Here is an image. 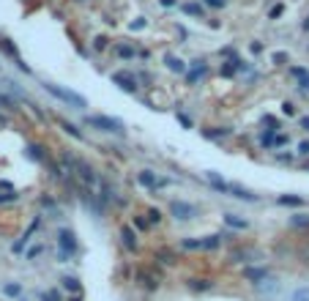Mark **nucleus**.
<instances>
[{"mask_svg":"<svg viewBox=\"0 0 309 301\" xmlns=\"http://www.w3.org/2000/svg\"><path fill=\"white\" fill-rule=\"evenodd\" d=\"M44 90H47V93H52L55 99H60V101H63V104L74 107V110H85V107H88V101H85V96L74 93V90H66V88H60V85L44 83Z\"/></svg>","mask_w":309,"mask_h":301,"instance_id":"nucleus-1","label":"nucleus"},{"mask_svg":"<svg viewBox=\"0 0 309 301\" xmlns=\"http://www.w3.org/2000/svg\"><path fill=\"white\" fill-rule=\"evenodd\" d=\"M85 124H88L90 129H99V131H115V134H120V131H123V121L110 118V115H88V121H85Z\"/></svg>","mask_w":309,"mask_h":301,"instance_id":"nucleus-2","label":"nucleus"},{"mask_svg":"<svg viewBox=\"0 0 309 301\" xmlns=\"http://www.w3.org/2000/svg\"><path fill=\"white\" fill-rule=\"evenodd\" d=\"M58 244H60V249H58L60 260H69V255H74V249H77V238H74L72 230H60Z\"/></svg>","mask_w":309,"mask_h":301,"instance_id":"nucleus-3","label":"nucleus"},{"mask_svg":"<svg viewBox=\"0 0 309 301\" xmlns=\"http://www.w3.org/2000/svg\"><path fill=\"white\" fill-rule=\"evenodd\" d=\"M0 52H3V55H8V58H11L14 63H17V69H19V71H25V74L30 71V66L25 63L22 58H19V49L14 47V42H11V39H0Z\"/></svg>","mask_w":309,"mask_h":301,"instance_id":"nucleus-4","label":"nucleus"},{"mask_svg":"<svg viewBox=\"0 0 309 301\" xmlns=\"http://www.w3.org/2000/svg\"><path fill=\"white\" fill-rule=\"evenodd\" d=\"M222 244V236H208V238H186L181 241L184 249H216Z\"/></svg>","mask_w":309,"mask_h":301,"instance_id":"nucleus-5","label":"nucleus"},{"mask_svg":"<svg viewBox=\"0 0 309 301\" xmlns=\"http://www.w3.org/2000/svg\"><path fill=\"white\" fill-rule=\"evenodd\" d=\"M137 181L143 183L145 189H154V192H156V189H164V186H170V181H167V178H156L151 170H143L140 175H137Z\"/></svg>","mask_w":309,"mask_h":301,"instance_id":"nucleus-6","label":"nucleus"},{"mask_svg":"<svg viewBox=\"0 0 309 301\" xmlns=\"http://www.w3.org/2000/svg\"><path fill=\"white\" fill-rule=\"evenodd\" d=\"M170 214H173L175 219H181V222H186V219L194 216V206L186 200H173L170 203Z\"/></svg>","mask_w":309,"mask_h":301,"instance_id":"nucleus-7","label":"nucleus"},{"mask_svg":"<svg viewBox=\"0 0 309 301\" xmlns=\"http://www.w3.org/2000/svg\"><path fill=\"white\" fill-rule=\"evenodd\" d=\"M113 83L120 85L126 93H137V77H134V74H129V71H115V74H113Z\"/></svg>","mask_w":309,"mask_h":301,"instance_id":"nucleus-8","label":"nucleus"},{"mask_svg":"<svg viewBox=\"0 0 309 301\" xmlns=\"http://www.w3.org/2000/svg\"><path fill=\"white\" fill-rule=\"evenodd\" d=\"M164 63H167V69L173 71V74H186V60H181V58H175V55H164Z\"/></svg>","mask_w":309,"mask_h":301,"instance_id":"nucleus-9","label":"nucleus"},{"mask_svg":"<svg viewBox=\"0 0 309 301\" xmlns=\"http://www.w3.org/2000/svg\"><path fill=\"white\" fill-rule=\"evenodd\" d=\"M244 277L249 279V282L260 285V282H266V279H268V268H252V266H246L244 268Z\"/></svg>","mask_w":309,"mask_h":301,"instance_id":"nucleus-10","label":"nucleus"},{"mask_svg":"<svg viewBox=\"0 0 309 301\" xmlns=\"http://www.w3.org/2000/svg\"><path fill=\"white\" fill-rule=\"evenodd\" d=\"M227 192H230L232 197H238V200H249V203H255L257 197L252 195V192H246L244 186H238V183H227Z\"/></svg>","mask_w":309,"mask_h":301,"instance_id":"nucleus-11","label":"nucleus"},{"mask_svg":"<svg viewBox=\"0 0 309 301\" xmlns=\"http://www.w3.org/2000/svg\"><path fill=\"white\" fill-rule=\"evenodd\" d=\"M137 279H140V282L145 285V288L148 290H156L159 288V277H154V274H148L145 271V268H140V271H137Z\"/></svg>","mask_w":309,"mask_h":301,"instance_id":"nucleus-12","label":"nucleus"},{"mask_svg":"<svg viewBox=\"0 0 309 301\" xmlns=\"http://www.w3.org/2000/svg\"><path fill=\"white\" fill-rule=\"evenodd\" d=\"M120 238H123L126 249H137V233L131 230L129 224H126V227H120Z\"/></svg>","mask_w":309,"mask_h":301,"instance_id":"nucleus-13","label":"nucleus"},{"mask_svg":"<svg viewBox=\"0 0 309 301\" xmlns=\"http://www.w3.org/2000/svg\"><path fill=\"white\" fill-rule=\"evenodd\" d=\"M290 74L298 80V85H301V88H307V85H309V71L304 69V66H290Z\"/></svg>","mask_w":309,"mask_h":301,"instance_id":"nucleus-14","label":"nucleus"},{"mask_svg":"<svg viewBox=\"0 0 309 301\" xmlns=\"http://www.w3.org/2000/svg\"><path fill=\"white\" fill-rule=\"evenodd\" d=\"M225 222H227V227H232V230H246V227H249V222L241 219V216H235V214H227Z\"/></svg>","mask_w":309,"mask_h":301,"instance_id":"nucleus-15","label":"nucleus"},{"mask_svg":"<svg viewBox=\"0 0 309 301\" xmlns=\"http://www.w3.org/2000/svg\"><path fill=\"white\" fill-rule=\"evenodd\" d=\"M181 11L184 14H189V17H205V11H202V6H197V3H184V6H181Z\"/></svg>","mask_w":309,"mask_h":301,"instance_id":"nucleus-16","label":"nucleus"},{"mask_svg":"<svg viewBox=\"0 0 309 301\" xmlns=\"http://www.w3.org/2000/svg\"><path fill=\"white\" fill-rule=\"evenodd\" d=\"M63 288L69 290V293H74V296L82 293V288H79V279H77V277H66V279H63Z\"/></svg>","mask_w":309,"mask_h":301,"instance_id":"nucleus-17","label":"nucleus"},{"mask_svg":"<svg viewBox=\"0 0 309 301\" xmlns=\"http://www.w3.org/2000/svg\"><path fill=\"white\" fill-rule=\"evenodd\" d=\"M115 55L123 58V60H131L137 52H134V47H129V44H118V47H115Z\"/></svg>","mask_w":309,"mask_h":301,"instance_id":"nucleus-18","label":"nucleus"},{"mask_svg":"<svg viewBox=\"0 0 309 301\" xmlns=\"http://www.w3.org/2000/svg\"><path fill=\"white\" fill-rule=\"evenodd\" d=\"M290 224L293 227H309V214H296V216H290Z\"/></svg>","mask_w":309,"mask_h":301,"instance_id":"nucleus-19","label":"nucleus"},{"mask_svg":"<svg viewBox=\"0 0 309 301\" xmlns=\"http://www.w3.org/2000/svg\"><path fill=\"white\" fill-rule=\"evenodd\" d=\"M208 181H211V186H214V189H219V192H227V183L222 181V178L216 175V172H208Z\"/></svg>","mask_w":309,"mask_h":301,"instance_id":"nucleus-20","label":"nucleus"},{"mask_svg":"<svg viewBox=\"0 0 309 301\" xmlns=\"http://www.w3.org/2000/svg\"><path fill=\"white\" fill-rule=\"evenodd\" d=\"M301 203H304V200H301V197H296V195H282V197H279V206H296V208H298Z\"/></svg>","mask_w":309,"mask_h":301,"instance_id":"nucleus-21","label":"nucleus"},{"mask_svg":"<svg viewBox=\"0 0 309 301\" xmlns=\"http://www.w3.org/2000/svg\"><path fill=\"white\" fill-rule=\"evenodd\" d=\"M189 288L192 290H208L211 282H208V279H189Z\"/></svg>","mask_w":309,"mask_h":301,"instance_id":"nucleus-22","label":"nucleus"},{"mask_svg":"<svg viewBox=\"0 0 309 301\" xmlns=\"http://www.w3.org/2000/svg\"><path fill=\"white\" fill-rule=\"evenodd\" d=\"M107 44H110V39H107V36H96V39H93V49H96V52L107 49Z\"/></svg>","mask_w":309,"mask_h":301,"instance_id":"nucleus-23","label":"nucleus"},{"mask_svg":"<svg viewBox=\"0 0 309 301\" xmlns=\"http://www.w3.org/2000/svg\"><path fill=\"white\" fill-rule=\"evenodd\" d=\"M282 14H285V3H276V6H271V11H268V19H279Z\"/></svg>","mask_w":309,"mask_h":301,"instance_id":"nucleus-24","label":"nucleus"},{"mask_svg":"<svg viewBox=\"0 0 309 301\" xmlns=\"http://www.w3.org/2000/svg\"><path fill=\"white\" fill-rule=\"evenodd\" d=\"M290 301H309V288H307V285H304V288H298L296 293H293Z\"/></svg>","mask_w":309,"mask_h":301,"instance_id":"nucleus-25","label":"nucleus"},{"mask_svg":"<svg viewBox=\"0 0 309 301\" xmlns=\"http://www.w3.org/2000/svg\"><path fill=\"white\" fill-rule=\"evenodd\" d=\"M271 60H273L276 66H285V63H290V55H287V52H273Z\"/></svg>","mask_w":309,"mask_h":301,"instance_id":"nucleus-26","label":"nucleus"},{"mask_svg":"<svg viewBox=\"0 0 309 301\" xmlns=\"http://www.w3.org/2000/svg\"><path fill=\"white\" fill-rule=\"evenodd\" d=\"M156 258L164 260V263H175V255L170 252V249H159V252H156Z\"/></svg>","mask_w":309,"mask_h":301,"instance_id":"nucleus-27","label":"nucleus"},{"mask_svg":"<svg viewBox=\"0 0 309 301\" xmlns=\"http://www.w3.org/2000/svg\"><path fill=\"white\" fill-rule=\"evenodd\" d=\"M287 142H290V137H287V134H273L271 148H282V145H287Z\"/></svg>","mask_w":309,"mask_h":301,"instance_id":"nucleus-28","label":"nucleus"},{"mask_svg":"<svg viewBox=\"0 0 309 301\" xmlns=\"http://www.w3.org/2000/svg\"><path fill=\"white\" fill-rule=\"evenodd\" d=\"M222 77H232V74H235V63H232V60H227L225 66H222Z\"/></svg>","mask_w":309,"mask_h":301,"instance_id":"nucleus-29","label":"nucleus"},{"mask_svg":"<svg viewBox=\"0 0 309 301\" xmlns=\"http://www.w3.org/2000/svg\"><path fill=\"white\" fill-rule=\"evenodd\" d=\"M60 126H63V129L69 131V134H72V137H77V140H82V134H79V129H77V126H74V124H66V121H63V124H60Z\"/></svg>","mask_w":309,"mask_h":301,"instance_id":"nucleus-30","label":"nucleus"},{"mask_svg":"<svg viewBox=\"0 0 309 301\" xmlns=\"http://www.w3.org/2000/svg\"><path fill=\"white\" fill-rule=\"evenodd\" d=\"M19 290H22V288H19L17 282H11V285H6V288H3V293H6V296H11V299H14V296H19Z\"/></svg>","mask_w":309,"mask_h":301,"instance_id":"nucleus-31","label":"nucleus"},{"mask_svg":"<svg viewBox=\"0 0 309 301\" xmlns=\"http://www.w3.org/2000/svg\"><path fill=\"white\" fill-rule=\"evenodd\" d=\"M282 112H285L287 118H293V115H296V104H293V101H285V104H282Z\"/></svg>","mask_w":309,"mask_h":301,"instance_id":"nucleus-32","label":"nucleus"},{"mask_svg":"<svg viewBox=\"0 0 309 301\" xmlns=\"http://www.w3.org/2000/svg\"><path fill=\"white\" fill-rule=\"evenodd\" d=\"M298 156H309V140H301L298 142V151H296Z\"/></svg>","mask_w":309,"mask_h":301,"instance_id":"nucleus-33","label":"nucleus"},{"mask_svg":"<svg viewBox=\"0 0 309 301\" xmlns=\"http://www.w3.org/2000/svg\"><path fill=\"white\" fill-rule=\"evenodd\" d=\"M175 118L181 121V126H186V129H192V121H189V115H184V112H175Z\"/></svg>","mask_w":309,"mask_h":301,"instance_id":"nucleus-34","label":"nucleus"},{"mask_svg":"<svg viewBox=\"0 0 309 301\" xmlns=\"http://www.w3.org/2000/svg\"><path fill=\"white\" fill-rule=\"evenodd\" d=\"M148 219H143V216H134V227H137V230H145V227H148Z\"/></svg>","mask_w":309,"mask_h":301,"instance_id":"nucleus-35","label":"nucleus"},{"mask_svg":"<svg viewBox=\"0 0 309 301\" xmlns=\"http://www.w3.org/2000/svg\"><path fill=\"white\" fill-rule=\"evenodd\" d=\"M205 6H211V8H225L227 0H205Z\"/></svg>","mask_w":309,"mask_h":301,"instance_id":"nucleus-36","label":"nucleus"},{"mask_svg":"<svg viewBox=\"0 0 309 301\" xmlns=\"http://www.w3.org/2000/svg\"><path fill=\"white\" fill-rule=\"evenodd\" d=\"M148 222H156V224L161 222V214L156 211V208H151V211H148Z\"/></svg>","mask_w":309,"mask_h":301,"instance_id":"nucleus-37","label":"nucleus"},{"mask_svg":"<svg viewBox=\"0 0 309 301\" xmlns=\"http://www.w3.org/2000/svg\"><path fill=\"white\" fill-rule=\"evenodd\" d=\"M145 25H148V22H145V19H143V17H140V19H134V22H131V25H129V28H131V30H143V28H145Z\"/></svg>","mask_w":309,"mask_h":301,"instance_id":"nucleus-38","label":"nucleus"},{"mask_svg":"<svg viewBox=\"0 0 309 301\" xmlns=\"http://www.w3.org/2000/svg\"><path fill=\"white\" fill-rule=\"evenodd\" d=\"M44 301H60L58 299V290H47V293H44Z\"/></svg>","mask_w":309,"mask_h":301,"instance_id":"nucleus-39","label":"nucleus"},{"mask_svg":"<svg viewBox=\"0 0 309 301\" xmlns=\"http://www.w3.org/2000/svg\"><path fill=\"white\" fill-rule=\"evenodd\" d=\"M41 255V247H33V249H28V258H39Z\"/></svg>","mask_w":309,"mask_h":301,"instance_id":"nucleus-40","label":"nucleus"},{"mask_svg":"<svg viewBox=\"0 0 309 301\" xmlns=\"http://www.w3.org/2000/svg\"><path fill=\"white\" fill-rule=\"evenodd\" d=\"M159 3H161L164 8H173V6H178V0H159Z\"/></svg>","mask_w":309,"mask_h":301,"instance_id":"nucleus-41","label":"nucleus"},{"mask_svg":"<svg viewBox=\"0 0 309 301\" xmlns=\"http://www.w3.org/2000/svg\"><path fill=\"white\" fill-rule=\"evenodd\" d=\"M298 126H301L304 131H309V115H307V118H301V121H298Z\"/></svg>","mask_w":309,"mask_h":301,"instance_id":"nucleus-42","label":"nucleus"},{"mask_svg":"<svg viewBox=\"0 0 309 301\" xmlns=\"http://www.w3.org/2000/svg\"><path fill=\"white\" fill-rule=\"evenodd\" d=\"M252 52L260 55V52H263V44H260V42H255V44H252Z\"/></svg>","mask_w":309,"mask_h":301,"instance_id":"nucleus-43","label":"nucleus"},{"mask_svg":"<svg viewBox=\"0 0 309 301\" xmlns=\"http://www.w3.org/2000/svg\"><path fill=\"white\" fill-rule=\"evenodd\" d=\"M276 159H279V162H290V159H293V154H279Z\"/></svg>","mask_w":309,"mask_h":301,"instance_id":"nucleus-44","label":"nucleus"},{"mask_svg":"<svg viewBox=\"0 0 309 301\" xmlns=\"http://www.w3.org/2000/svg\"><path fill=\"white\" fill-rule=\"evenodd\" d=\"M301 258H304V260H309V244H307V247L301 249Z\"/></svg>","mask_w":309,"mask_h":301,"instance_id":"nucleus-45","label":"nucleus"},{"mask_svg":"<svg viewBox=\"0 0 309 301\" xmlns=\"http://www.w3.org/2000/svg\"><path fill=\"white\" fill-rule=\"evenodd\" d=\"M301 28H304V30H309V17L304 19V25H301Z\"/></svg>","mask_w":309,"mask_h":301,"instance_id":"nucleus-46","label":"nucleus"},{"mask_svg":"<svg viewBox=\"0 0 309 301\" xmlns=\"http://www.w3.org/2000/svg\"><path fill=\"white\" fill-rule=\"evenodd\" d=\"M72 301H82V299H79V296H74V299H72Z\"/></svg>","mask_w":309,"mask_h":301,"instance_id":"nucleus-47","label":"nucleus"},{"mask_svg":"<svg viewBox=\"0 0 309 301\" xmlns=\"http://www.w3.org/2000/svg\"><path fill=\"white\" fill-rule=\"evenodd\" d=\"M307 170H309V162H307Z\"/></svg>","mask_w":309,"mask_h":301,"instance_id":"nucleus-48","label":"nucleus"},{"mask_svg":"<svg viewBox=\"0 0 309 301\" xmlns=\"http://www.w3.org/2000/svg\"><path fill=\"white\" fill-rule=\"evenodd\" d=\"M307 90H309V85H307Z\"/></svg>","mask_w":309,"mask_h":301,"instance_id":"nucleus-49","label":"nucleus"}]
</instances>
